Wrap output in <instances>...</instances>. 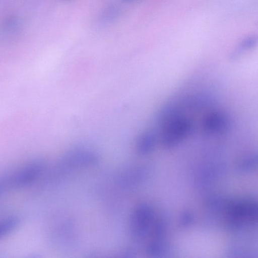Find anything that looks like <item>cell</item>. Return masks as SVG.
<instances>
[{"label":"cell","instance_id":"cell-1","mask_svg":"<svg viewBox=\"0 0 258 258\" xmlns=\"http://www.w3.org/2000/svg\"><path fill=\"white\" fill-rule=\"evenodd\" d=\"M158 119L159 140L166 148L176 146L194 132L192 120L176 106L165 107L159 115Z\"/></svg>","mask_w":258,"mask_h":258},{"label":"cell","instance_id":"cell-2","mask_svg":"<svg viewBox=\"0 0 258 258\" xmlns=\"http://www.w3.org/2000/svg\"><path fill=\"white\" fill-rule=\"evenodd\" d=\"M46 163L41 158L29 160L13 173L8 175L10 189H21L33 184L44 173Z\"/></svg>","mask_w":258,"mask_h":258},{"label":"cell","instance_id":"cell-3","mask_svg":"<svg viewBox=\"0 0 258 258\" xmlns=\"http://www.w3.org/2000/svg\"><path fill=\"white\" fill-rule=\"evenodd\" d=\"M225 214L230 225L239 226L257 219V206L249 201H231L225 205Z\"/></svg>","mask_w":258,"mask_h":258},{"label":"cell","instance_id":"cell-4","mask_svg":"<svg viewBox=\"0 0 258 258\" xmlns=\"http://www.w3.org/2000/svg\"><path fill=\"white\" fill-rule=\"evenodd\" d=\"M231 126V120L225 111L211 109L203 116L201 130L209 136H221L228 133Z\"/></svg>","mask_w":258,"mask_h":258},{"label":"cell","instance_id":"cell-5","mask_svg":"<svg viewBox=\"0 0 258 258\" xmlns=\"http://www.w3.org/2000/svg\"><path fill=\"white\" fill-rule=\"evenodd\" d=\"M153 223V213L150 207L145 204H139L131 215L132 237L137 240L143 239L150 232Z\"/></svg>","mask_w":258,"mask_h":258},{"label":"cell","instance_id":"cell-6","mask_svg":"<svg viewBox=\"0 0 258 258\" xmlns=\"http://www.w3.org/2000/svg\"><path fill=\"white\" fill-rule=\"evenodd\" d=\"M157 133L153 130H147L142 132L136 142L137 152L142 155L147 154L153 151L157 142Z\"/></svg>","mask_w":258,"mask_h":258},{"label":"cell","instance_id":"cell-7","mask_svg":"<svg viewBox=\"0 0 258 258\" xmlns=\"http://www.w3.org/2000/svg\"><path fill=\"white\" fill-rule=\"evenodd\" d=\"M257 43V36L251 34L243 38L231 52L230 58L235 60L242 54L253 48Z\"/></svg>","mask_w":258,"mask_h":258},{"label":"cell","instance_id":"cell-8","mask_svg":"<svg viewBox=\"0 0 258 258\" xmlns=\"http://www.w3.org/2000/svg\"><path fill=\"white\" fill-rule=\"evenodd\" d=\"M20 218L16 216H8L0 221V239L15 230L19 225Z\"/></svg>","mask_w":258,"mask_h":258},{"label":"cell","instance_id":"cell-9","mask_svg":"<svg viewBox=\"0 0 258 258\" xmlns=\"http://www.w3.org/2000/svg\"><path fill=\"white\" fill-rule=\"evenodd\" d=\"M120 13V8L115 4L106 6L100 15V20L103 23H110L116 20Z\"/></svg>","mask_w":258,"mask_h":258},{"label":"cell","instance_id":"cell-10","mask_svg":"<svg viewBox=\"0 0 258 258\" xmlns=\"http://www.w3.org/2000/svg\"><path fill=\"white\" fill-rule=\"evenodd\" d=\"M10 189L8 183V175L0 176V198Z\"/></svg>","mask_w":258,"mask_h":258},{"label":"cell","instance_id":"cell-11","mask_svg":"<svg viewBox=\"0 0 258 258\" xmlns=\"http://www.w3.org/2000/svg\"><path fill=\"white\" fill-rule=\"evenodd\" d=\"M123 1L124 2H131L134 1L135 0H123Z\"/></svg>","mask_w":258,"mask_h":258}]
</instances>
